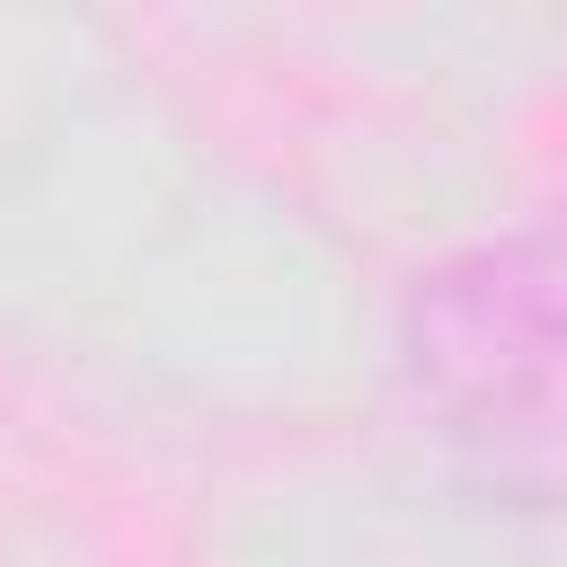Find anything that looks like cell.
<instances>
[{"label":"cell","mask_w":567,"mask_h":567,"mask_svg":"<svg viewBox=\"0 0 567 567\" xmlns=\"http://www.w3.org/2000/svg\"><path fill=\"white\" fill-rule=\"evenodd\" d=\"M408 381L452 416H514L567 390V230L478 239L416 275L399 319Z\"/></svg>","instance_id":"cell-1"}]
</instances>
